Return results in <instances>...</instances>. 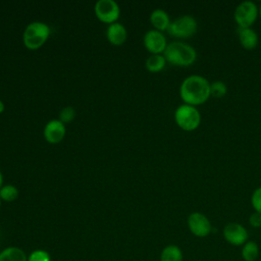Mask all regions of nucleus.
Here are the masks:
<instances>
[{"label": "nucleus", "mask_w": 261, "mask_h": 261, "mask_svg": "<svg viewBox=\"0 0 261 261\" xmlns=\"http://www.w3.org/2000/svg\"><path fill=\"white\" fill-rule=\"evenodd\" d=\"M3 187V174H2V171L0 169V189Z\"/></svg>", "instance_id": "obj_26"}, {"label": "nucleus", "mask_w": 261, "mask_h": 261, "mask_svg": "<svg viewBox=\"0 0 261 261\" xmlns=\"http://www.w3.org/2000/svg\"><path fill=\"white\" fill-rule=\"evenodd\" d=\"M163 56L171 65L188 67L196 61L197 52L196 49L188 43L182 41H173L167 44Z\"/></svg>", "instance_id": "obj_2"}, {"label": "nucleus", "mask_w": 261, "mask_h": 261, "mask_svg": "<svg viewBox=\"0 0 261 261\" xmlns=\"http://www.w3.org/2000/svg\"><path fill=\"white\" fill-rule=\"evenodd\" d=\"M227 93V86L222 81H214L210 83V96L216 99L222 98Z\"/></svg>", "instance_id": "obj_20"}, {"label": "nucleus", "mask_w": 261, "mask_h": 261, "mask_svg": "<svg viewBox=\"0 0 261 261\" xmlns=\"http://www.w3.org/2000/svg\"><path fill=\"white\" fill-rule=\"evenodd\" d=\"M66 134V127L63 122L58 118L49 120L43 129V136L47 143L49 144H58L60 143Z\"/></svg>", "instance_id": "obj_11"}, {"label": "nucleus", "mask_w": 261, "mask_h": 261, "mask_svg": "<svg viewBox=\"0 0 261 261\" xmlns=\"http://www.w3.org/2000/svg\"><path fill=\"white\" fill-rule=\"evenodd\" d=\"M167 61L163 54H150V56L146 59L145 65L148 71L156 73L164 69Z\"/></svg>", "instance_id": "obj_18"}, {"label": "nucleus", "mask_w": 261, "mask_h": 261, "mask_svg": "<svg viewBox=\"0 0 261 261\" xmlns=\"http://www.w3.org/2000/svg\"><path fill=\"white\" fill-rule=\"evenodd\" d=\"M222 236L226 243L234 247H242L249 241L247 228L239 222H228L222 229Z\"/></svg>", "instance_id": "obj_9"}, {"label": "nucleus", "mask_w": 261, "mask_h": 261, "mask_svg": "<svg viewBox=\"0 0 261 261\" xmlns=\"http://www.w3.org/2000/svg\"><path fill=\"white\" fill-rule=\"evenodd\" d=\"M19 196V191L14 185H3L0 189V199L4 202H13Z\"/></svg>", "instance_id": "obj_19"}, {"label": "nucleus", "mask_w": 261, "mask_h": 261, "mask_svg": "<svg viewBox=\"0 0 261 261\" xmlns=\"http://www.w3.org/2000/svg\"><path fill=\"white\" fill-rule=\"evenodd\" d=\"M149 19H150V22H151L153 29L156 31L162 32V33L164 31H167V29L171 22L168 13L161 8L154 9L150 14Z\"/></svg>", "instance_id": "obj_14"}, {"label": "nucleus", "mask_w": 261, "mask_h": 261, "mask_svg": "<svg viewBox=\"0 0 261 261\" xmlns=\"http://www.w3.org/2000/svg\"><path fill=\"white\" fill-rule=\"evenodd\" d=\"M160 261H182L184 260V254L181 249L174 244H170L165 246L159 257Z\"/></svg>", "instance_id": "obj_16"}, {"label": "nucleus", "mask_w": 261, "mask_h": 261, "mask_svg": "<svg viewBox=\"0 0 261 261\" xmlns=\"http://www.w3.org/2000/svg\"><path fill=\"white\" fill-rule=\"evenodd\" d=\"M4 110H5V104H4L3 101L0 100V114H1Z\"/></svg>", "instance_id": "obj_25"}, {"label": "nucleus", "mask_w": 261, "mask_h": 261, "mask_svg": "<svg viewBox=\"0 0 261 261\" xmlns=\"http://www.w3.org/2000/svg\"><path fill=\"white\" fill-rule=\"evenodd\" d=\"M74 117H75L74 108L71 106H66L60 110L58 119L65 124V123H70L74 119Z\"/></svg>", "instance_id": "obj_22"}, {"label": "nucleus", "mask_w": 261, "mask_h": 261, "mask_svg": "<svg viewBox=\"0 0 261 261\" xmlns=\"http://www.w3.org/2000/svg\"><path fill=\"white\" fill-rule=\"evenodd\" d=\"M197 30L198 22L196 18L192 15L184 14L170 22L167 33L176 39H189L197 33Z\"/></svg>", "instance_id": "obj_5"}, {"label": "nucleus", "mask_w": 261, "mask_h": 261, "mask_svg": "<svg viewBox=\"0 0 261 261\" xmlns=\"http://www.w3.org/2000/svg\"><path fill=\"white\" fill-rule=\"evenodd\" d=\"M1 202H2V200L0 199V207H1Z\"/></svg>", "instance_id": "obj_28"}, {"label": "nucleus", "mask_w": 261, "mask_h": 261, "mask_svg": "<svg viewBox=\"0 0 261 261\" xmlns=\"http://www.w3.org/2000/svg\"><path fill=\"white\" fill-rule=\"evenodd\" d=\"M179 97L185 104L198 106L206 103L210 96V82L200 74L184 79L179 86Z\"/></svg>", "instance_id": "obj_1"}, {"label": "nucleus", "mask_w": 261, "mask_h": 261, "mask_svg": "<svg viewBox=\"0 0 261 261\" xmlns=\"http://www.w3.org/2000/svg\"><path fill=\"white\" fill-rule=\"evenodd\" d=\"M96 17L103 23L108 25L117 22L120 16L119 5L114 0H99L94 7Z\"/></svg>", "instance_id": "obj_7"}, {"label": "nucleus", "mask_w": 261, "mask_h": 261, "mask_svg": "<svg viewBox=\"0 0 261 261\" xmlns=\"http://www.w3.org/2000/svg\"><path fill=\"white\" fill-rule=\"evenodd\" d=\"M50 27L43 21L30 22L22 34V42L27 49L35 51L40 49L50 37Z\"/></svg>", "instance_id": "obj_3"}, {"label": "nucleus", "mask_w": 261, "mask_h": 261, "mask_svg": "<svg viewBox=\"0 0 261 261\" xmlns=\"http://www.w3.org/2000/svg\"><path fill=\"white\" fill-rule=\"evenodd\" d=\"M259 16L261 17V6L259 7Z\"/></svg>", "instance_id": "obj_27"}, {"label": "nucleus", "mask_w": 261, "mask_h": 261, "mask_svg": "<svg viewBox=\"0 0 261 261\" xmlns=\"http://www.w3.org/2000/svg\"><path fill=\"white\" fill-rule=\"evenodd\" d=\"M174 121L182 130L193 132L201 123V113L197 107L182 103L174 111Z\"/></svg>", "instance_id": "obj_4"}, {"label": "nucleus", "mask_w": 261, "mask_h": 261, "mask_svg": "<svg viewBox=\"0 0 261 261\" xmlns=\"http://www.w3.org/2000/svg\"><path fill=\"white\" fill-rule=\"evenodd\" d=\"M143 44L150 54H163L167 47V41L164 34L154 29L146 32L143 38Z\"/></svg>", "instance_id": "obj_10"}, {"label": "nucleus", "mask_w": 261, "mask_h": 261, "mask_svg": "<svg viewBox=\"0 0 261 261\" xmlns=\"http://www.w3.org/2000/svg\"><path fill=\"white\" fill-rule=\"evenodd\" d=\"M260 255V249L256 242L248 241L242 246L241 257L244 261H256Z\"/></svg>", "instance_id": "obj_17"}, {"label": "nucleus", "mask_w": 261, "mask_h": 261, "mask_svg": "<svg viewBox=\"0 0 261 261\" xmlns=\"http://www.w3.org/2000/svg\"><path fill=\"white\" fill-rule=\"evenodd\" d=\"M28 261H51V256L46 250L37 249L29 254Z\"/></svg>", "instance_id": "obj_21"}, {"label": "nucleus", "mask_w": 261, "mask_h": 261, "mask_svg": "<svg viewBox=\"0 0 261 261\" xmlns=\"http://www.w3.org/2000/svg\"><path fill=\"white\" fill-rule=\"evenodd\" d=\"M0 261H28V255L21 248L10 246L0 252Z\"/></svg>", "instance_id": "obj_15"}, {"label": "nucleus", "mask_w": 261, "mask_h": 261, "mask_svg": "<svg viewBox=\"0 0 261 261\" xmlns=\"http://www.w3.org/2000/svg\"><path fill=\"white\" fill-rule=\"evenodd\" d=\"M106 38L110 44L114 46H120L124 44L127 39V31L122 23L114 22L107 27Z\"/></svg>", "instance_id": "obj_12"}, {"label": "nucleus", "mask_w": 261, "mask_h": 261, "mask_svg": "<svg viewBox=\"0 0 261 261\" xmlns=\"http://www.w3.org/2000/svg\"><path fill=\"white\" fill-rule=\"evenodd\" d=\"M251 205L254 211L261 213V186L253 191L251 195Z\"/></svg>", "instance_id": "obj_23"}, {"label": "nucleus", "mask_w": 261, "mask_h": 261, "mask_svg": "<svg viewBox=\"0 0 261 261\" xmlns=\"http://www.w3.org/2000/svg\"><path fill=\"white\" fill-rule=\"evenodd\" d=\"M248 221H249V224L253 228H260L261 227V213L254 211L253 213L250 214Z\"/></svg>", "instance_id": "obj_24"}, {"label": "nucleus", "mask_w": 261, "mask_h": 261, "mask_svg": "<svg viewBox=\"0 0 261 261\" xmlns=\"http://www.w3.org/2000/svg\"><path fill=\"white\" fill-rule=\"evenodd\" d=\"M259 16V7L253 1L241 2L234 9L233 19L241 29L251 28Z\"/></svg>", "instance_id": "obj_6"}, {"label": "nucleus", "mask_w": 261, "mask_h": 261, "mask_svg": "<svg viewBox=\"0 0 261 261\" xmlns=\"http://www.w3.org/2000/svg\"><path fill=\"white\" fill-rule=\"evenodd\" d=\"M187 225L190 232L197 238H206L212 232L210 219L202 212L195 211L189 214Z\"/></svg>", "instance_id": "obj_8"}, {"label": "nucleus", "mask_w": 261, "mask_h": 261, "mask_svg": "<svg viewBox=\"0 0 261 261\" xmlns=\"http://www.w3.org/2000/svg\"><path fill=\"white\" fill-rule=\"evenodd\" d=\"M238 36L241 46L246 50H254L259 42L257 33L252 28H245L238 30Z\"/></svg>", "instance_id": "obj_13"}]
</instances>
